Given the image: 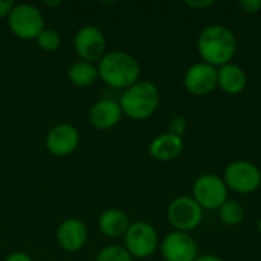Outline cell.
Listing matches in <instances>:
<instances>
[{
	"label": "cell",
	"instance_id": "obj_1",
	"mask_svg": "<svg viewBox=\"0 0 261 261\" xmlns=\"http://www.w3.org/2000/svg\"><path fill=\"white\" fill-rule=\"evenodd\" d=\"M98 78L109 87L125 90L139 81L141 66L138 60L124 50L107 52L96 66Z\"/></svg>",
	"mask_w": 261,
	"mask_h": 261
},
{
	"label": "cell",
	"instance_id": "obj_2",
	"mask_svg": "<svg viewBox=\"0 0 261 261\" xmlns=\"http://www.w3.org/2000/svg\"><path fill=\"white\" fill-rule=\"evenodd\" d=\"M197 50L203 63L222 67L236 55L237 38L229 28L223 24H210L197 38Z\"/></svg>",
	"mask_w": 261,
	"mask_h": 261
},
{
	"label": "cell",
	"instance_id": "obj_3",
	"mask_svg": "<svg viewBox=\"0 0 261 261\" xmlns=\"http://www.w3.org/2000/svg\"><path fill=\"white\" fill-rule=\"evenodd\" d=\"M118 102L121 106L122 115L135 121H144L158 110L161 93L154 83L138 81L122 92Z\"/></svg>",
	"mask_w": 261,
	"mask_h": 261
},
{
	"label": "cell",
	"instance_id": "obj_4",
	"mask_svg": "<svg viewBox=\"0 0 261 261\" xmlns=\"http://www.w3.org/2000/svg\"><path fill=\"white\" fill-rule=\"evenodd\" d=\"M8 28L20 40H37L44 29V17L41 11L31 3H15L8 15Z\"/></svg>",
	"mask_w": 261,
	"mask_h": 261
},
{
	"label": "cell",
	"instance_id": "obj_5",
	"mask_svg": "<svg viewBox=\"0 0 261 261\" xmlns=\"http://www.w3.org/2000/svg\"><path fill=\"white\" fill-rule=\"evenodd\" d=\"M124 248L133 258H148L159 248L156 229L147 222H135L124 236Z\"/></svg>",
	"mask_w": 261,
	"mask_h": 261
},
{
	"label": "cell",
	"instance_id": "obj_6",
	"mask_svg": "<svg viewBox=\"0 0 261 261\" xmlns=\"http://www.w3.org/2000/svg\"><path fill=\"white\" fill-rule=\"evenodd\" d=\"M167 219L174 231L190 234V231L196 229L200 225L203 219V210L193 197L179 196L173 199L168 205Z\"/></svg>",
	"mask_w": 261,
	"mask_h": 261
},
{
	"label": "cell",
	"instance_id": "obj_7",
	"mask_svg": "<svg viewBox=\"0 0 261 261\" xmlns=\"http://www.w3.org/2000/svg\"><path fill=\"white\" fill-rule=\"evenodd\" d=\"M73 49L81 61L86 63H99L101 58L107 54V40L101 29L93 24H86L80 28L73 37Z\"/></svg>",
	"mask_w": 261,
	"mask_h": 261
},
{
	"label": "cell",
	"instance_id": "obj_8",
	"mask_svg": "<svg viewBox=\"0 0 261 261\" xmlns=\"http://www.w3.org/2000/svg\"><path fill=\"white\" fill-rule=\"evenodd\" d=\"M223 182L236 193L249 194L261 185V171L248 161H234L225 168Z\"/></svg>",
	"mask_w": 261,
	"mask_h": 261
},
{
	"label": "cell",
	"instance_id": "obj_9",
	"mask_svg": "<svg viewBox=\"0 0 261 261\" xmlns=\"http://www.w3.org/2000/svg\"><path fill=\"white\" fill-rule=\"evenodd\" d=\"M193 199L202 210H219L228 202V187L219 176L203 174L193 185Z\"/></svg>",
	"mask_w": 261,
	"mask_h": 261
},
{
	"label": "cell",
	"instance_id": "obj_10",
	"mask_svg": "<svg viewBox=\"0 0 261 261\" xmlns=\"http://www.w3.org/2000/svg\"><path fill=\"white\" fill-rule=\"evenodd\" d=\"M159 246L165 261H194L199 257L197 242L188 232L173 231L165 236Z\"/></svg>",
	"mask_w": 261,
	"mask_h": 261
},
{
	"label": "cell",
	"instance_id": "obj_11",
	"mask_svg": "<svg viewBox=\"0 0 261 261\" xmlns=\"http://www.w3.org/2000/svg\"><path fill=\"white\" fill-rule=\"evenodd\" d=\"M80 145V133L69 122L54 125L46 135V148L50 154L63 158L72 154Z\"/></svg>",
	"mask_w": 261,
	"mask_h": 261
},
{
	"label": "cell",
	"instance_id": "obj_12",
	"mask_svg": "<svg viewBox=\"0 0 261 261\" xmlns=\"http://www.w3.org/2000/svg\"><path fill=\"white\" fill-rule=\"evenodd\" d=\"M184 86L193 95H208L217 87V69L203 61L196 63L185 72Z\"/></svg>",
	"mask_w": 261,
	"mask_h": 261
},
{
	"label": "cell",
	"instance_id": "obj_13",
	"mask_svg": "<svg viewBox=\"0 0 261 261\" xmlns=\"http://www.w3.org/2000/svg\"><path fill=\"white\" fill-rule=\"evenodd\" d=\"M89 239V229L80 219H66L57 228V243L66 252L81 251Z\"/></svg>",
	"mask_w": 261,
	"mask_h": 261
},
{
	"label": "cell",
	"instance_id": "obj_14",
	"mask_svg": "<svg viewBox=\"0 0 261 261\" xmlns=\"http://www.w3.org/2000/svg\"><path fill=\"white\" fill-rule=\"evenodd\" d=\"M122 119V110L118 101L104 98L96 101L89 110V122L96 130H110Z\"/></svg>",
	"mask_w": 261,
	"mask_h": 261
},
{
	"label": "cell",
	"instance_id": "obj_15",
	"mask_svg": "<svg viewBox=\"0 0 261 261\" xmlns=\"http://www.w3.org/2000/svg\"><path fill=\"white\" fill-rule=\"evenodd\" d=\"M150 156L159 162H171L184 151V139L171 133L158 135L148 147Z\"/></svg>",
	"mask_w": 261,
	"mask_h": 261
},
{
	"label": "cell",
	"instance_id": "obj_16",
	"mask_svg": "<svg viewBox=\"0 0 261 261\" xmlns=\"http://www.w3.org/2000/svg\"><path fill=\"white\" fill-rule=\"evenodd\" d=\"M132 222L128 216L119 208H109L101 213L98 219V228L107 239H121L125 236Z\"/></svg>",
	"mask_w": 261,
	"mask_h": 261
},
{
	"label": "cell",
	"instance_id": "obj_17",
	"mask_svg": "<svg viewBox=\"0 0 261 261\" xmlns=\"http://www.w3.org/2000/svg\"><path fill=\"white\" fill-rule=\"evenodd\" d=\"M246 83L248 76L245 70L237 64L228 63L217 70V87H220L225 93H240L246 87Z\"/></svg>",
	"mask_w": 261,
	"mask_h": 261
},
{
	"label": "cell",
	"instance_id": "obj_18",
	"mask_svg": "<svg viewBox=\"0 0 261 261\" xmlns=\"http://www.w3.org/2000/svg\"><path fill=\"white\" fill-rule=\"evenodd\" d=\"M67 80H69L70 84H73L75 87H80V89L93 86L95 81L98 80L96 64L86 63V61H81V60L73 63L67 70Z\"/></svg>",
	"mask_w": 261,
	"mask_h": 261
},
{
	"label": "cell",
	"instance_id": "obj_19",
	"mask_svg": "<svg viewBox=\"0 0 261 261\" xmlns=\"http://www.w3.org/2000/svg\"><path fill=\"white\" fill-rule=\"evenodd\" d=\"M219 217L225 225L236 226L240 225L245 219V211L243 206L236 202V200H228L219 208Z\"/></svg>",
	"mask_w": 261,
	"mask_h": 261
},
{
	"label": "cell",
	"instance_id": "obj_20",
	"mask_svg": "<svg viewBox=\"0 0 261 261\" xmlns=\"http://www.w3.org/2000/svg\"><path fill=\"white\" fill-rule=\"evenodd\" d=\"M37 44L44 52H55L61 46V35L55 29L44 28L37 37Z\"/></svg>",
	"mask_w": 261,
	"mask_h": 261
},
{
	"label": "cell",
	"instance_id": "obj_21",
	"mask_svg": "<svg viewBox=\"0 0 261 261\" xmlns=\"http://www.w3.org/2000/svg\"><path fill=\"white\" fill-rule=\"evenodd\" d=\"M95 261H133V257L128 254V251L124 246L110 245L98 252Z\"/></svg>",
	"mask_w": 261,
	"mask_h": 261
},
{
	"label": "cell",
	"instance_id": "obj_22",
	"mask_svg": "<svg viewBox=\"0 0 261 261\" xmlns=\"http://www.w3.org/2000/svg\"><path fill=\"white\" fill-rule=\"evenodd\" d=\"M185 132H187V121H185V118H182V116L173 118V119H171V124H170V132H168V133L182 138V135H184Z\"/></svg>",
	"mask_w": 261,
	"mask_h": 261
},
{
	"label": "cell",
	"instance_id": "obj_23",
	"mask_svg": "<svg viewBox=\"0 0 261 261\" xmlns=\"http://www.w3.org/2000/svg\"><path fill=\"white\" fill-rule=\"evenodd\" d=\"M239 6L248 14H257L261 9V0H240Z\"/></svg>",
	"mask_w": 261,
	"mask_h": 261
},
{
	"label": "cell",
	"instance_id": "obj_24",
	"mask_svg": "<svg viewBox=\"0 0 261 261\" xmlns=\"http://www.w3.org/2000/svg\"><path fill=\"white\" fill-rule=\"evenodd\" d=\"M14 6H15L14 0H0V18H8Z\"/></svg>",
	"mask_w": 261,
	"mask_h": 261
},
{
	"label": "cell",
	"instance_id": "obj_25",
	"mask_svg": "<svg viewBox=\"0 0 261 261\" xmlns=\"http://www.w3.org/2000/svg\"><path fill=\"white\" fill-rule=\"evenodd\" d=\"M185 5L193 8V9H206L210 6H213L214 2L213 0H187Z\"/></svg>",
	"mask_w": 261,
	"mask_h": 261
},
{
	"label": "cell",
	"instance_id": "obj_26",
	"mask_svg": "<svg viewBox=\"0 0 261 261\" xmlns=\"http://www.w3.org/2000/svg\"><path fill=\"white\" fill-rule=\"evenodd\" d=\"M5 261H32V258L26 254V252H21V251H17V252H12L6 257Z\"/></svg>",
	"mask_w": 261,
	"mask_h": 261
},
{
	"label": "cell",
	"instance_id": "obj_27",
	"mask_svg": "<svg viewBox=\"0 0 261 261\" xmlns=\"http://www.w3.org/2000/svg\"><path fill=\"white\" fill-rule=\"evenodd\" d=\"M194 261H223L220 257L217 255H211V254H206V255H199Z\"/></svg>",
	"mask_w": 261,
	"mask_h": 261
},
{
	"label": "cell",
	"instance_id": "obj_28",
	"mask_svg": "<svg viewBox=\"0 0 261 261\" xmlns=\"http://www.w3.org/2000/svg\"><path fill=\"white\" fill-rule=\"evenodd\" d=\"M44 5L49 6V8H54V6H60L61 2H44Z\"/></svg>",
	"mask_w": 261,
	"mask_h": 261
},
{
	"label": "cell",
	"instance_id": "obj_29",
	"mask_svg": "<svg viewBox=\"0 0 261 261\" xmlns=\"http://www.w3.org/2000/svg\"><path fill=\"white\" fill-rule=\"evenodd\" d=\"M258 231L261 232V217H260V220H258Z\"/></svg>",
	"mask_w": 261,
	"mask_h": 261
}]
</instances>
